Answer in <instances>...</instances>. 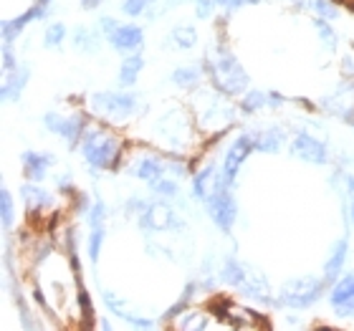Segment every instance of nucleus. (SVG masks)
<instances>
[{"instance_id": "nucleus-1", "label": "nucleus", "mask_w": 354, "mask_h": 331, "mask_svg": "<svg viewBox=\"0 0 354 331\" xmlns=\"http://www.w3.org/2000/svg\"><path fill=\"white\" fill-rule=\"evenodd\" d=\"M79 149L84 155V162L88 164L91 177H96V172H102V169L114 172L122 167V160L127 157L124 137L114 134L104 124H88Z\"/></svg>"}, {"instance_id": "nucleus-2", "label": "nucleus", "mask_w": 354, "mask_h": 331, "mask_svg": "<svg viewBox=\"0 0 354 331\" xmlns=\"http://www.w3.org/2000/svg\"><path fill=\"white\" fill-rule=\"evenodd\" d=\"M200 64L205 68L210 86L221 91L223 96L233 99V96H243L248 91V74L241 66V61L236 59V53H230L225 44H215Z\"/></svg>"}, {"instance_id": "nucleus-3", "label": "nucleus", "mask_w": 354, "mask_h": 331, "mask_svg": "<svg viewBox=\"0 0 354 331\" xmlns=\"http://www.w3.org/2000/svg\"><path fill=\"white\" fill-rule=\"evenodd\" d=\"M200 126L198 122L190 117V111L183 106L160 114L155 122V134L160 140V147L165 149V155H177L185 157L195 147V142L200 140Z\"/></svg>"}, {"instance_id": "nucleus-4", "label": "nucleus", "mask_w": 354, "mask_h": 331, "mask_svg": "<svg viewBox=\"0 0 354 331\" xmlns=\"http://www.w3.org/2000/svg\"><path fill=\"white\" fill-rule=\"evenodd\" d=\"M221 278L245 299H253V301L261 303H276L263 273L259 268H253V265L243 263V261H238V258H225V263L221 268Z\"/></svg>"}, {"instance_id": "nucleus-5", "label": "nucleus", "mask_w": 354, "mask_h": 331, "mask_svg": "<svg viewBox=\"0 0 354 331\" xmlns=\"http://www.w3.org/2000/svg\"><path fill=\"white\" fill-rule=\"evenodd\" d=\"M142 106L140 94L134 91H96L88 96V109L94 117L102 122L117 124V122H127L132 119Z\"/></svg>"}, {"instance_id": "nucleus-6", "label": "nucleus", "mask_w": 354, "mask_h": 331, "mask_svg": "<svg viewBox=\"0 0 354 331\" xmlns=\"http://www.w3.org/2000/svg\"><path fill=\"white\" fill-rule=\"evenodd\" d=\"M326 286H329V281L322 276H299V278H291L286 281L279 291V299H276V306H283V309H294V311H301V309H309L314 303L326 294Z\"/></svg>"}, {"instance_id": "nucleus-7", "label": "nucleus", "mask_w": 354, "mask_h": 331, "mask_svg": "<svg viewBox=\"0 0 354 331\" xmlns=\"http://www.w3.org/2000/svg\"><path fill=\"white\" fill-rule=\"evenodd\" d=\"M205 207L210 220L215 223V228L223 230L225 236H230V230H233V225L238 220V205H236V198H233V187L223 177V169H218L213 190H210V195L205 200Z\"/></svg>"}, {"instance_id": "nucleus-8", "label": "nucleus", "mask_w": 354, "mask_h": 331, "mask_svg": "<svg viewBox=\"0 0 354 331\" xmlns=\"http://www.w3.org/2000/svg\"><path fill=\"white\" fill-rule=\"evenodd\" d=\"M44 124L51 134H59L61 140L68 144V149H76L79 144H82L88 122H86V114H84V111H68V114L48 111V114L44 117Z\"/></svg>"}, {"instance_id": "nucleus-9", "label": "nucleus", "mask_w": 354, "mask_h": 331, "mask_svg": "<svg viewBox=\"0 0 354 331\" xmlns=\"http://www.w3.org/2000/svg\"><path fill=\"white\" fill-rule=\"evenodd\" d=\"M140 228L145 233H165V230H185L183 215L177 213L175 207H170L162 198L152 200V205L147 207V213L137 218Z\"/></svg>"}, {"instance_id": "nucleus-10", "label": "nucleus", "mask_w": 354, "mask_h": 331, "mask_svg": "<svg viewBox=\"0 0 354 331\" xmlns=\"http://www.w3.org/2000/svg\"><path fill=\"white\" fill-rule=\"evenodd\" d=\"M256 152V144H253V134L251 132H241L236 137V140L230 142L228 152H225V157H223V177H225V182L233 187L238 180V172H241V167L245 164V160Z\"/></svg>"}, {"instance_id": "nucleus-11", "label": "nucleus", "mask_w": 354, "mask_h": 331, "mask_svg": "<svg viewBox=\"0 0 354 331\" xmlns=\"http://www.w3.org/2000/svg\"><path fill=\"white\" fill-rule=\"evenodd\" d=\"M291 155L309 164H329V160H332L324 142L314 137V134L304 132V129H299L294 134V140H291Z\"/></svg>"}, {"instance_id": "nucleus-12", "label": "nucleus", "mask_w": 354, "mask_h": 331, "mask_svg": "<svg viewBox=\"0 0 354 331\" xmlns=\"http://www.w3.org/2000/svg\"><path fill=\"white\" fill-rule=\"evenodd\" d=\"M104 38L109 41L111 48H117L122 53L142 51V46H145V30L140 26H134V23H119L117 28L106 33Z\"/></svg>"}, {"instance_id": "nucleus-13", "label": "nucleus", "mask_w": 354, "mask_h": 331, "mask_svg": "<svg viewBox=\"0 0 354 331\" xmlns=\"http://www.w3.org/2000/svg\"><path fill=\"white\" fill-rule=\"evenodd\" d=\"M129 172H132V177L142 180V182L152 185V182H157V180L167 177V162H165V157L149 152V155H140L137 160H132Z\"/></svg>"}, {"instance_id": "nucleus-14", "label": "nucleus", "mask_w": 354, "mask_h": 331, "mask_svg": "<svg viewBox=\"0 0 354 331\" xmlns=\"http://www.w3.org/2000/svg\"><path fill=\"white\" fill-rule=\"evenodd\" d=\"M21 200L26 202L28 218H38V215L48 213L56 205L51 192H46L44 187H38V182H30V180L21 187Z\"/></svg>"}, {"instance_id": "nucleus-15", "label": "nucleus", "mask_w": 354, "mask_h": 331, "mask_svg": "<svg viewBox=\"0 0 354 331\" xmlns=\"http://www.w3.org/2000/svg\"><path fill=\"white\" fill-rule=\"evenodd\" d=\"M21 164H23V172L28 177L30 182H44L46 180V172L56 164V157L48 155V152H23L21 155Z\"/></svg>"}, {"instance_id": "nucleus-16", "label": "nucleus", "mask_w": 354, "mask_h": 331, "mask_svg": "<svg viewBox=\"0 0 354 331\" xmlns=\"http://www.w3.org/2000/svg\"><path fill=\"white\" fill-rule=\"evenodd\" d=\"M44 18H46V13L36 6V3H33V6H30L23 15H18V18H10V21H3V44H13L15 38L26 30V26H28V23L44 21Z\"/></svg>"}, {"instance_id": "nucleus-17", "label": "nucleus", "mask_w": 354, "mask_h": 331, "mask_svg": "<svg viewBox=\"0 0 354 331\" xmlns=\"http://www.w3.org/2000/svg\"><path fill=\"white\" fill-rule=\"evenodd\" d=\"M347 253H349V238H347V233H344V236L334 243L332 253H329V258H326V263H324V278L329 281V283H334V281L342 276L344 263H347Z\"/></svg>"}, {"instance_id": "nucleus-18", "label": "nucleus", "mask_w": 354, "mask_h": 331, "mask_svg": "<svg viewBox=\"0 0 354 331\" xmlns=\"http://www.w3.org/2000/svg\"><path fill=\"white\" fill-rule=\"evenodd\" d=\"M210 319H215L210 309H195V306H187V309L175 319V329L205 331V329H210Z\"/></svg>"}, {"instance_id": "nucleus-19", "label": "nucleus", "mask_w": 354, "mask_h": 331, "mask_svg": "<svg viewBox=\"0 0 354 331\" xmlns=\"http://www.w3.org/2000/svg\"><path fill=\"white\" fill-rule=\"evenodd\" d=\"M253 144L259 152H266V155H273L279 152L283 144H286V134L279 126H266V129H253Z\"/></svg>"}, {"instance_id": "nucleus-20", "label": "nucleus", "mask_w": 354, "mask_h": 331, "mask_svg": "<svg viewBox=\"0 0 354 331\" xmlns=\"http://www.w3.org/2000/svg\"><path fill=\"white\" fill-rule=\"evenodd\" d=\"M215 177H218V164L215 162H207V164H203V167H198V172L192 177V198L200 200V202H205L210 190H213Z\"/></svg>"}, {"instance_id": "nucleus-21", "label": "nucleus", "mask_w": 354, "mask_h": 331, "mask_svg": "<svg viewBox=\"0 0 354 331\" xmlns=\"http://www.w3.org/2000/svg\"><path fill=\"white\" fill-rule=\"evenodd\" d=\"M142 68H145V56H142L140 51L137 53H129L124 61H122V66H119V76H117V84L122 88H129L137 84V79H140Z\"/></svg>"}, {"instance_id": "nucleus-22", "label": "nucleus", "mask_w": 354, "mask_h": 331, "mask_svg": "<svg viewBox=\"0 0 354 331\" xmlns=\"http://www.w3.org/2000/svg\"><path fill=\"white\" fill-rule=\"evenodd\" d=\"M102 28H86V26H76V30L71 33L74 48L79 53H96L102 46Z\"/></svg>"}, {"instance_id": "nucleus-23", "label": "nucleus", "mask_w": 354, "mask_h": 331, "mask_svg": "<svg viewBox=\"0 0 354 331\" xmlns=\"http://www.w3.org/2000/svg\"><path fill=\"white\" fill-rule=\"evenodd\" d=\"M28 79H30L28 66H23V68H18L15 74L6 76V82H3V102H18L26 84H28Z\"/></svg>"}, {"instance_id": "nucleus-24", "label": "nucleus", "mask_w": 354, "mask_h": 331, "mask_svg": "<svg viewBox=\"0 0 354 331\" xmlns=\"http://www.w3.org/2000/svg\"><path fill=\"white\" fill-rule=\"evenodd\" d=\"M203 76H205L203 64H200V66L198 64H192V66H177L170 74V82L180 88H195V86H200Z\"/></svg>"}, {"instance_id": "nucleus-25", "label": "nucleus", "mask_w": 354, "mask_h": 331, "mask_svg": "<svg viewBox=\"0 0 354 331\" xmlns=\"http://www.w3.org/2000/svg\"><path fill=\"white\" fill-rule=\"evenodd\" d=\"M268 106V91H259V88H248L243 96H241V102H238V109L243 111V114H259L261 109Z\"/></svg>"}, {"instance_id": "nucleus-26", "label": "nucleus", "mask_w": 354, "mask_h": 331, "mask_svg": "<svg viewBox=\"0 0 354 331\" xmlns=\"http://www.w3.org/2000/svg\"><path fill=\"white\" fill-rule=\"evenodd\" d=\"M167 46H175V48H183V51H190L198 46V30L192 26H175L170 30V41Z\"/></svg>"}, {"instance_id": "nucleus-27", "label": "nucleus", "mask_w": 354, "mask_h": 331, "mask_svg": "<svg viewBox=\"0 0 354 331\" xmlns=\"http://www.w3.org/2000/svg\"><path fill=\"white\" fill-rule=\"evenodd\" d=\"M332 21H324V18H319V15H314V28H317V36L319 41L324 44L326 51H337V33H334V28L329 26Z\"/></svg>"}, {"instance_id": "nucleus-28", "label": "nucleus", "mask_w": 354, "mask_h": 331, "mask_svg": "<svg viewBox=\"0 0 354 331\" xmlns=\"http://www.w3.org/2000/svg\"><path fill=\"white\" fill-rule=\"evenodd\" d=\"M309 6H311V13L319 15V18H324V21H337V18H339L337 0H309Z\"/></svg>"}, {"instance_id": "nucleus-29", "label": "nucleus", "mask_w": 354, "mask_h": 331, "mask_svg": "<svg viewBox=\"0 0 354 331\" xmlns=\"http://www.w3.org/2000/svg\"><path fill=\"white\" fill-rule=\"evenodd\" d=\"M76 306H79V316H82L84 326L88 329L94 321V306H91V299H88L84 283H79V291H76Z\"/></svg>"}, {"instance_id": "nucleus-30", "label": "nucleus", "mask_w": 354, "mask_h": 331, "mask_svg": "<svg viewBox=\"0 0 354 331\" xmlns=\"http://www.w3.org/2000/svg\"><path fill=\"white\" fill-rule=\"evenodd\" d=\"M66 41V26L64 23H51L44 33V46L46 48H59Z\"/></svg>"}, {"instance_id": "nucleus-31", "label": "nucleus", "mask_w": 354, "mask_h": 331, "mask_svg": "<svg viewBox=\"0 0 354 331\" xmlns=\"http://www.w3.org/2000/svg\"><path fill=\"white\" fill-rule=\"evenodd\" d=\"M0 210H3V228H6V233H8V230L13 228V215H15L13 195H10V190H8V187H3V190H0Z\"/></svg>"}, {"instance_id": "nucleus-32", "label": "nucleus", "mask_w": 354, "mask_h": 331, "mask_svg": "<svg viewBox=\"0 0 354 331\" xmlns=\"http://www.w3.org/2000/svg\"><path fill=\"white\" fill-rule=\"evenodd\" d=\"M152 187V192L155 195H160V198H177L180 195V187H177V180L175 177H162V180H157V182L149 185Z\"/></svg>"}, {"instance_id": "nucleus-33", "label": "nucleus", "mask_w": 354, "mask_h": 331, "mask_svg": "<svg viewBox=\"0 0 354 331\" xmlns=\"http://www.w3.org/2000/svg\"><path fill=\"white\" fill-rule=\"evenodd\" d=\"M102 299H104V303H106V309H109L111 314H114V316H119V319H127V316H129V309H127V301H124V299H119V296L111 294V291H104Z\"/></svg>"}, {"instance_id": "nucleus-34", "label": "nucleus", "mask_w": 354, "mask_h": 331, "mask_svg": "<svg viewBox=\"0 0 354 331\" xmlns=\"http://www.w3.org/2000/svg\"><path fill=\"white\" fill-rule=\"evenodd\" d=\"M104 220H106V205H104V200L96 198L94 202H91V207H88L86 223H88V228H102Z\"/></svg>"}, {"instance_id": "nucleus-35", "label": "nucleus", "mask_w": 354, "mask_h": 331, "mask_svg": "<svg viewBox=\"0 0 354 331\" xmlns=\"http://www.w3.org/2000/svg\"><path fill=\"white\" fill-rule=\"evenodd\" d=\"M104 238H106V233H104V225H102V228H91V233H88V258H91V263H96V261H99V256H102Z\"/></svg>"}, {"instance_id": "nucleus-36", "label": "nucleus", "mask_w": 354, "mask_h": 331, "mask_svg": "<svg viewBox=\"0 0 354 331\" xmlns=\"http://www.w3.org/2000/svg\"><path fill=\"white\" fill-rule=\"evenodd\" d=\"M149 205H152V200H145V198H140V195H132V198L127 200L124 210H127V215H132V218H140V215L147 213Z\"/></svg>"}, {"instance_id": "nucleus-37", "label": "nucleus", "mask_w": 354, "mask_h": 331, "mask_svg": "<svg viewBox=\"0 0 354 331\" xmlns=\"http://www.w3.org/2000/svg\"><path fill=\"white\" fill-rule=\"evenodd\" d=\"M149 6H152L149 0H124V3H122V13H124L127 18H140L142 13H147Z\"/></svg>"}, {"instance_id": "nucleus-38", "label": "nucleus", "mask_w": 354, "mask_h": 331, "mask_svg": "<svg viewBox=\"0 0 354 331\" xmlns=\"http://www.w3.org/2000/svg\"><path fill=\"white\" fill-rule=\"evenodd\" d=\"M18 59L13 56V44H3V76H10L18 71Z\"/></svg>"}, {"instance_id": "nucleus-39", "label": "nucleus", "mask_w": 354, "mask_h": 331, "mask_svg": "<svg viewBox=\"0 0 354 331\" xmlns=\"http://www.w3.org/2000/svg\"><path fill=\"white\" fill-rule=\"evenodd\" d=\"M215 8H218L215 0H195V15L198 18H210Z\"/></svg>"}, {"instance_id": "nucleus-40", "label": "nucleus", "mask_w": 354, "mask_h": 331, "mask_svg": "<svg viewBox=\"0 0 354 331\" xmlns=\"http://www.w3.org/2000/svg\"><path fill=\"white\" fill-rule=\"evenodd\" d=\"M339 74H342V79H354V53H344V56H342Z\"/></svg>"}, {"instance_id": "nucleus-41", "label": "nucleus", "mask_w": 354, "mask_h": 331, "mask_svg": "<svg viewBox=\"0 0 354 331\" xmlns=\"http://www.w3.org/2000/svg\"><path fill=\"white\" fill-rule=\"evenodd\" d=\"M124 321L129 326H134V329H155V326H157L152 319H142V316H134V314H129Z\"/></svg>"}, {"instance_id": "nucleus-42", "label": "nucleus", "mask_w": 354, "mask_h": 331, "mask_svg": "<svg viewBox=\"0 0 354 331\" xmlns=\"http://www.w3.org/2000/svg\"><path fill=\"white\" fill-rule=\"evenodd\" d=\"M261 0H230V6L225 8V13H233L238 8H245V6H259Z\"/></svg>"}, {"instance_id": "nucleus-43", "label": "nucleus", "mask_w": 354, "mask_h": 331, "mask_svg": "<svg viewBox=\"0 0 354 331\" xmlns=\"http://www.w3.org/2000/svg\"><path fill=\"white\" fill-rule=\"evenodd\" d=\"M281 104H286V96H281L279 91H268V106H271V109H279Z\"/></svg>"}, {"instance_id": "nucleus-44", "label": "nucleus", "mask_w": 354, "mask_h": 331, "mask_svg": "<svg viewBox=\"0 0 354 331\" xmlns=\"http://www.w3.org/2000/svg\"><path fill=\"white\" fill-rule=\"evenodd\" d=\"M82 3L84 10H96V8L102 6V0H79Z\"/></svg>"}, {"instance_id": "nucleus-45", "label": "nucleus", "mask_w": 354, "mask_h": 331, "mask_svg": "<svg viewBox=\"0 0 354 331\" xmlns=\"http://www.w3.org/2000/svg\"><path fill=\"white\" fill-rule=\"evenodd\" d=\"M185 3H195V0H165V10H170V8H177V6H185Z\"/></svg>"}, {"instance_id": "nucleus-46", "label": "nucleus", "mask_w": 354, "mask_h": 331, "mask_svg": "<svg viewBox=\"0 0 354 331\" xmlns=\"http://www.w3.org/2000/svg\"><path fill=\"white\" fill-rule=\"evenodd\" d=\"M347 218H349V223L354 225V195H352V200H349V207H347Z\"/></svg>"}, {"instance_id": "nucleus-47", "label": "nucleus", "mask_w": 354, "mask_h": 331, "mask_svg": "<svg viewBox=\"0 0 354 331\" xmlns=\"http://www.w3.org/2000/svg\"><path fill=\"white\" fill-rule=\"evenodd\" d=\"M344 122H347L349 126H354V106H352V109L347 111V114H344Z\"/></svg>"}, {"instance_id": "nucleus-48", "label": "nucleus", "mask_w": 354, "mask_h": 331, "mask_svg": "<svg viewBox=\"0 0 354 331\" xmlns=\"http://www.w3.org/2000/svg\"><path fill=\"white\" fill-rule=\"evenodd\" d=\"M215 3H218V6H221V8H223V10H225V8H228V6H230V0H215Z\"/></svg>"}, {"instance_id": "nucleus-49", "label": "nucleus", "mask_w": 354, "mask_h": 331, "mask_svg": "<svg viewBox=\"0 0 354 331\" xmlns=\"http://www.w3.org/2000/svg\"><path fill=\"white\" fill-rule=\"evenodd\" d=\"M349 278H352V294H354V273H349Z\"/></svg>"}, {"instance_id": "nucleus-50", "label": "nucleus", "mask_w": 354, "mask_h": 331, "mask_svg": "<svg viewBox=\"0 0 354 331\" xmlns=\"http://www.w3.org/2000/svg\"><path fill=\"white\" fill-rule=\"evenodd\" d=\"M149 3H157V0H149Z\"/></svg>"}]
</instances>
